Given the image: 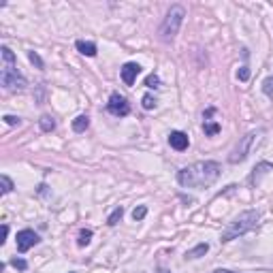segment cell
<instances>
[{
	"label": "cell",
	"instance_id": "obj_13",
	"mask_svg": "<svg viewBox=\"0 0 273 273\" xmlns=\"http://www.w3.org/2000/svg\"><path fill=\"white\" fill-rule=\"evenodd\" d=\"M39 126H41L43 132H51V130L56 128V119L51 117V115H43V117L39 119Z\"/></svg>",
	"mask_w": 273,
	"mask_h": 273
},
{
	"label": "cell",
	"instance_id": "obj_27",
	"mask_svg": "<svg viewBox=\"0 0 273 273\" xmlns=\"http://www.w3.org/2000/svg\"><path fill=\"white\" fill-rule=\"evenodd\" d=\"M7 235H9V224H3V239H0V241H7Z\"/></svg>",
	"mask_w": 273,
	"mask_h": 273
},
{
	"label": "cell",
	"instance_id": "obj_7",
	"mask_svg": "<svg viewBox=\"0 0 273 273\" xmlns=\"http://www.w3.org/2000/svg\"><path fill=\"white\" fill-rule=\"evenodd\" d=\"M41 241L39 239V235L34 233V230H30V228H24V230H20L17 233V252H28L30 247H34Z\"/></svg>",
	"mask_w": 273,
	"mask_h": 273
},
{
	"label": "cell",
	"instance_id": "obj_9",
	"mask_svg": "<svg viewBox=\"0 0 273 273\" xmlns=\"http://www.w3.org/2000/svg\"><path fill=\"white\" fill-rule=\"evenodd\" d=\"M119 73H122V81H124L126 85H132L134 79H136V75L141 73V66L136 64V62H126Z\"/></svg>",
	"mask_w": 273,
	"mask_h": 273
},
{
	"label": "cell",
	"instance_id": "obj_23",
	"mask_svg": "<svg viewBox=\"0 0 273 273\" xmlns=\"http://www.w3.org/2000/svg\"><path fill=\"white\" fill-rule=\"evenodd\" d=\"M237 79L239 81H247V79H250V68H247V66L239 68V71H237Z\"/></svg>",
	"mask_w": 273,
	"mask_h": 273
},
{
	"label": "cell",
	"instance_id": "obj_3",
	"mask_svg": "<svg viewBox=\"0 0 273 273\" xmlns=\"http://www.w3.org/2000/svg\"><path fill=\"white\" fill-rule=\"evenodd\" d=\"M258 220H260L258 211H254V209L241 211V213H239V216L226 226V230H224V233H222V237H220V241L226 243V241H233V239L241 237V235H245V233H250V230H254L256 226H258Z\"/></svg>",
	"mask_w": 273,
	"mask_h": 273
},
{
	"label": "cell",
	"instance_id": "obj_22",
	"mask_svg": "<svg viewBox=\"0 0 273 273\" xmlns=\"http://www.w3.org/2000/svg\"><path fill=\"white\" fill-rule=\"evenodd\" d=\"M262 92L267 94V96H273V77H267V79L262 81Z\"/></svg>",
	"mask_w": 273,
	"mask_h": 273
},
{
	"label": "cell",
	"instance_id": "obj_5",
	"mask_svg": "<svg viewBox=\"0 0 273 273\" xmlns=\"http://www.w3.org/2000/svg\"><path fill=\"white\" fill-rule=\"evenodd\" d=\"M260 132H262V130H252V132H247L245 136H241V139H239V143L233 148V152H230L228 162H233V165H239V162H243L247 156H250L256 136H258Z\"/></svg>",
	"mask_w": 273,
	"mask_h": 273
},
{
	"label": "cell",
	"instance_id": "obj_26",
	"mask_svg": "<svg viewBox=\"0 0 273 273\" xmlns=\"http://www.w3.org/2000/svg\"><path fill=\"white\" fill-rule=\"evenodd\" d=\"M3 119H5V122H7L9 126H17V124L22 122V119H20V117H15V115H5Z\"/></svg>",
	"mask_w": 273,
	"mask_h": 273
},
{
	"label": "cell",
	"instance_id": "obj_10",
	"mask_svg": "<svg viewBox=\"0 0 273 273\" xmlns=\"http://www.w3.org/2000/svg\"><path fill=\"white\" fill-rule=\"evenodd\" d=\"M75 47H77V51H79V54L88 56V58L96 56V43H92V41H77Z\"/></svg>",
	"mask_w": 273,
	"mask_h": 273
},
{
	"label": "cell",
	"instance_id": "obj_29",
	"mask_svg": "<svg viewBox=\"0 0 273 273\" xmlns=\"http://www.w3.org/2000/svg\"><path fill=\"white\" fill-rule=\"evenodd\" d=\"M158 273H171V271H167V269H160V271H158Z\"/></svg>",
	"mask_w": 273,
	"mask_h": 273
},
{
	"label": "cell",
	"instance_id": "obj_24",
	"mask_svg": "<svg viewBox=\"0 0 273 273\" xmlns=\"http://www.w3.org/2000/svg\"><path fill=\"white\" fill-rule=\"evenodd\" d=\"M28 58H30V62H32L34 66H37V68H43V60L39 58V54H37V51H30V54H28Z\"/></svg>",
	"mask_w": 273,
	"mask_h": 273
},
{
	"label": "cell",
	"instance_id": "obj_11",
	"mask_svg": "<svg viewBox=\"0 0 273 273\" xmlns=\"http://www.w3.org/2000/svg\"><path fill=\"white\" fill-rule=\"evenodd\" d=\"M88 126H90V117L88 115H77L73 119V130L75 132H85V130H88Z\"/></svg>",
	"mask_w": 273,
	"mask_h": 273
},
{
	"label": "cell",
	"instance_id": "obj_6",
	"mask_svg": "<svg viewBox=\"0 0 273 273\" xmlns=\"http://www.w3.org/2000/svg\"><path fill=\"white\" fill-rule=\"evenodd\" d=\"M107 111L111 115H115V117H124L130 113V105H128V100L122 96V94H117L113 92L109 96V102H107Z\"/></svg>",
	"mask_w": 273,
	"mask_h": 273
},
{
	"label": "cell",
	"instance_id": "obj_28",
	"mask_svg": "<svg viewBox=\"0 0 273 273\" xmlns=\"http://www.w3.org/2000/svg\"><path fill=\"white\" fill-rule=\"evenodd\" d=\"M211 273H235V271H228V269H216V271H211Z\"/></svg>",
	"mask_w": 273,
	"mask_h": 273
},
{
	"label": "cell",
	"instance_id": "obj_4",
	"mask_svg": "<svg viewBox=\"0 0 273 273\" xmlns=\"http://www.w3.org/2000/svg\"><path fill=\"white\" fill-rule=\"evenodd\" d=\"M184 17H186V9L182 5L171 7L167 17H165V22H162V26H160V39L162 41H173L175 34L179 32V28H182Z\"/></svg>",
	"mask_w": 273,
	"mask_h": 273
},
{
	"label": "cell",
	"instance_id": "obj_20",
	"mask_svg": "<svg viewBox=\"0 0 273 273\" xmlns=\"http://www.w3.org/2000/svg\"><path fill=\"white\" fill-rule=\"evenodd\" d=\"M141 105H143V109H154V107H156V98H154L152 96V94H145V96H143V100H141Z\"/></svg>",
	"mask_w": 273,
	"mask_h": 273
},
{
	"label": "cell",
	"instance_id": "obj_25",
	"mask_svg": "<svg viewBox=\"0 0 273 273\" xmlns=\"http://www.w3.org/2000/svg\"><path fill=\"white\" fill-rule=\"evenodd\" d=\"M11 264H13L15 269H20V271H26V269H28V262H26L24 258H13Z\"/></svg>",
	"mask_w": 273,
	"mask_h": 273
},
{
	"label": "cell",
	"instance_id": "obj_16",
	"mask_svg": "<svg viewBox=\"0 0 273 273\" xmlns=\"http://www.w3.org/2000/svg\"><path fill=\"white\" fill-rule=\"evenodd\" d=\"M271 167H273V165H269V162H260V165L254 169V173L250 175V184H256V182H258V175L264 173V169H271Z\"/></svg>",
	"mask_w": 273,
	"mask_h": 273
},
{
	"label": "cell",
	"instance_id": "obj_18",
	"mask_svg": "<svg viewBox=\"0 0 273 273\" xmlns=\"http://www.w3.org/2000/svg\"><path fill=\"white\" fill-rule=\"evenodd\" d=\"M92 241V230L90 228H83L81 233H79V239H77V245L83 247V245H88Z\"/></svg>",
	"mask_w": 273,
	"mask_h": 273
},
{
	"label": "cell",
	"instance_id": "obj_8",
	"mask_svg": "<svg viewBox=\"0 0 273 273\" xmlns=\"http://www.w3.org/2000/svg\"><path fill=\"white\" fill-rule=\"evenodd\" d=\"M169 145H171L173 150H177V152H184V150H188V145H190V139H188L186 132L173 130V132L169 134Z\"/></svg>",
	"mask_w": 273,
	"mask_h": 273
},
{
	"label": "cell",
	"instance_id": "obj_14",
	"mask_svg": "<svg viewBox=\"0 0 273 273\" xmlns=\"http://www.w3.org/2000/svg\"><path fill=\"white\" fill-rule=\"evenodd\" d=\"M203 130L207 136H216L220 130H222V126L218 122H211V119H207V122H203Z\"/></svg>",
	"mask_w": 273,
	"mask_h": 273
},
{
	"label": "cell",
	"instance_id": "obj_1",
	"mask_svg": "<svg viewBox=\"0 0 273 273\" xmlns=\"http://www.w3.org/2000/svg\"><path fill=\"white\" fill-rule=\"evenodd\" d=\"M220 173H222V169L216 160H201V162H194V165L184 167L179 171L177 182L184 188L203 190V188H209L211 184H216Z\"/></svg>",
	"mask_w": 273,
	"mask_h": 273
},
{
	"label": "cell",
	"instance_id": "obj_2",
	"mask_svg": "<svg viewBox=\"0 0 273 273\" xmlns=\"http://www.w3.org/2000/svg\"><path fill=\"white\" fill-rule=\"evenodd\" d=\"M3 71H0V83L7 92H17L26 88V79L24 75L17 71V60L15 54L7 45H3Z\"/></svg>",
	"mask_w": 273,
	"mask_h": 273
},
{
	"label": "cell",
	"instance_id": "obj_15",
	"mask_svg": "<svg viewBox=\"0 0 273 273\" xmlns=\"http://www.w3.org/2000/svg\"><path fill=\"white\" fill-rule=\"evenodd\" d=\"M122 216H124V207H115L113 211H111V216L107 218V224L109 226H115L119 220H122Z\"/></svg>",
	"mask_w": 273,
	"mask_h": 273
},
{
	"label": "cell",
	"instance_id": "obj_17",
	"mask_svg": "<svg viewBox=\"0 0 273 273\" xmlns=\"http://www.w3.org/2000/svg\"><path fill=\"white\" fill-rule=\"evenodd\" d=\"M11 190H13L11 177H9V175H0V192H3V194H9Z\"/></svg>",
	"mask_w": 273,
	"mask_h": 273
},
{
	"label": "cell",
	"instance_id": "obj_12",
	"mask_svg": "<svg viewBox=\"0 0 273 273\" xmlns=\"http://www.w3.org/2000/svg\"><path fill=\"white\" fill-rule=\"evenodd\" d=\"M209 252V245L207 243H199L196 247H192V250L186 252V258H201V256H205Z\"/></svg>",
	"mask_w": 273,
	"mask_h": 273
},
{
	"label": "cell",
	"instance_id": "obj_21",
	"mask_svg": "<svg viewBox=\"0 0 273 273\" xmlns=\"http://www.w3.org/2000/svg\"><path fill=\"white\" fill-rule=\"evenodd\" d=\"M145 85H148V88H152V90H156L158 85H160V79H158V75H148V79H145Z\"/></svg>",
	"mask_w": 273,
	"mask_h": 273
},
{
	"label": "cell",
	"instance_id": "obj_19",
	"mask_svg": "<svg viewBox=\"0 0 273 273\" xmlns=\"http://www.w3.org/2000/svg\"><path fill=\"white\" fill-rule=\"evenodd\" d=\"M145 216H148V207H145V205H139V207H134L132 209V220H143Z\"/></svg>",
	"mask_w": 273,
	"mask_h": 273
}]
</instances>
